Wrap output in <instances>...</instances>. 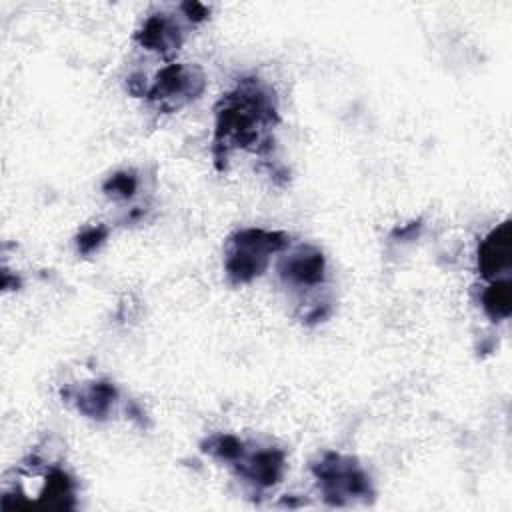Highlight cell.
<instances>
[{
    "mask_svg": "<svg viewBox=\"0 0 512 512\" xmlns=\"http://www.w3.org/2000/svg\"><path fill=\"white\" fill-rule=\"evenodd\" d=\"M274 94L256 80L240 84L222 94L216 106L214 158L218 168H226L228 154L236 148L264 154L272 148V128L278 124Z\"/></svg>",
    "mask_w": 512,
    "mask_h": 512,
    "instance_id": "1",
    "label": "cell"
},
{
    "mask_svg": "<svg viewBox=\"0 0 512 512\" xmlns=\"http://www.w3.org/2000/svg\"><path fill=\"white\" fill-rule=\"evenodd\" d=\"M288 234L280 230L244 228L228 238L224 270L232 284H248L270 264L272 254L288 248Z\"/></svg>",
    "mask_w": 512,
    "mask_h": 512,
    "instance_id": "2",
    "label": "cell"
},
{
    "mask_svg": "<svg viewBox=\"0 0 512 512\" xmlns=\"http://www.w3.org/2000/svg\"><path fill=\"white\" fill-rule=\"evenodd\" d=\"M312 474L320 484L324 500L332 506H346L374 496L370 476L350 456L326 452L312 464Z\"/></svg>",
    "mask_w": 512,
    "mask_h": 512,
    "instance_id": "3",
    "label": "cell"
},
{
    "mask_svg": "<svg viewBox=\"0 0 512 512\" xmlns=\"http://www.w3.org/2000/svg\"><path fill=\"white\" fill-rule=\"evenodd\" d=\"M204 90V76L198 68L184 64H168L148 88V100L156 102L162 110H176L182 104L198 98Z\"/></svg>",
    "mask_w": 512,
    "mask_h": 512,
    "instance_id": "4",
    "label": "cell"
},
{
    "mask_svg": "<svg viewBox=\"0 0 512 512\" xmlns=\"http://www.w3.org/2000/svg\"><path fill=\"white\" fill-rule=\"evenodd\" d=\"M278 272H280L282 280L288 284L312 288V286H320L324 282L326 260L318 248L306 244V246H298L292 252H288L286 256H282V260L278 262Z\"/></svg>",
    "mask_w": 512,
    "mask_h": 512,
    "instance_id": "5",
    "label": "cell"
},
{
    "mask_svg": "<svg viewBox=\"0 0 512 512\" xmlns=\"http://www.w3.org/2000/svg\"><path fill=\"white\" fill-rule=\"evenodd\" d=\"M512 260V226L510 220L492 228L478 244V272L484 280H496L510 270Z\"/></svg>",
    "mask_w": 512,
    "mask_h": 512,
    "instance_id": "6",
    "label": "cell"
},
{
    "mask_svg": "<svg viewBox=\"0 0 512 512\" xmlns=\"http://www.w3.org/2000/svg\"><path fill=\"white\" fill-rule=\"evenodd\" d=\"M284 462V452L278 448H264L250 454L244 448L242 456L234 460L238 474L258 488H270L278 484L284 474Z\"/></svg>",
    "mask_w": 512,
    "mask_h": 512,
    "instance_id": "7",
    "label": "cell"
},
{
    "mask_svg": "<svg viewBox=\"0 0 512 512\" xmlns=\"http://www.w3.org/2000/svg\"><path fill=\"white\" fill-rule=\"evenodd\" d=\"M136 40L146 50H152L158 54H170L182 46L184 32L180 24L168 14H154L142 24V28L136 34Z\"/></svg>",
    "mask_w": 512,
    "mask_h": 512,
    "instance_id": "8",
    "label": "cell"
},
{
    "mask_svg": "<svg viewBox=\"0 0 512 512\" xmlns=\"http://www.w3.org/2000/svg\"><path fill=\"white\" fill-rule=\"evenodd\" d=\"M74 498H76V486L72 476L62 468H52L44 478V486L38 494L36 506L68 510L76 506Z\"/></svg>",
    "mask_w": 512,
    "mask_h": 512,
    "instance_id": "9",
    "label": "cell"
},
{
    "mask_svg": "<svg viewBox=\"0 0 512 512\" xmlns=\"http://www.w3.org/2000/svg\"><path fill=\"white\" fill-rule=\"evenodd\" d=\"M118 398V390L112 382L108 380H98L88 384L86 388H82L76 396V406L82 414H86L88 418H96V420H104L110 410L112 404Z\"/></svg>",
    "mask_w": 512,
    "mask_h": 512,
    "instance_id": "10",
    "label": "cell"
},
{
    "mask_svg": "<svg viewBox=\"0 0 512 512\" xmlns=\"http://www.w3.org/2000/svg\"><path fill=\"white\" fill-rule=\"evenodd\" d=\"M482 310L486 316L494 322L506 320L512 312V284L508 278H496L490 280V284L484 288L482 296Z\"/></svg>",
    "mask_w": 512,
    "mask_h": 512,
    "instance_id": "11",
    "label": "cell"
},
{
    "mask_svg": "<svg viewBox=\"0 0 512 512\" xmlns=\"http://www.w3.org/2000/svg\"><path fill=\"white\" fill-rule=\"evenodd\" d=\"M202 446H204L202 448L204 452H208L220 460H226V462L238 460L244 452V444L232 434H216V436L208 438Z\"/></svg>",
    "mask_w": 512,
    "mask_h": 512,
    "instance_id": "12",
    "label": "cell"
},
{
    "mask_svg": "<svg viewBox=\"0 0 512 512\" xmlns=\"http://www.w3.org/2000/svg\"><path fill=\"white\" fill-rule=\"evenodd\" d=\"M102 190H104L108 196L116 198V200L132 198V196L136 194V190H138V176H136L132 170L116 172V174H112V176L104 182Z\"/></svg>",
    "mask_w": 512,
    "mask_h": 512,
    "instance_id": "13",
    "label": "cell"
},
{
    "mask_svg": "<svg viewBox=\"0 0 512 512\" xmlns=\"http://www.w3.org/2000/svg\"><path fill=\"white\" fill-rule=\"evenodd\" d=\"M108 238V228L102 226V224H96V226H88L84 228L78 238H76V246H78V252L82 254H92L94 250H98Z\"/></svg>",
    "mask_w": 512,
    "mask_h": 512,
    "instance_id": "14",
    "label": "cell"
},
{
    "mask_svg": "<svg viewBox=\"0 0 512 512\" xmlns=\"http://www.w3.org/2000/svg\"><path fill=\"white\" fill-rule=\"evenodd\" d=\"M180 8L184 10V14H186V18H188L190 22H202V20L208 16L206 6H204V4H198V2H186V4H182Z\"/></svg>",
    "mask_w": 512,
    "mask_h": 512,
    "instance_id": "15",
    "label": "cell"
}]
</instances>
